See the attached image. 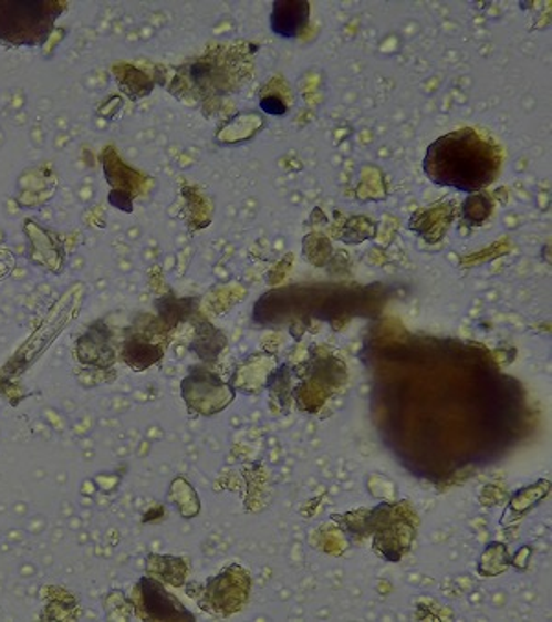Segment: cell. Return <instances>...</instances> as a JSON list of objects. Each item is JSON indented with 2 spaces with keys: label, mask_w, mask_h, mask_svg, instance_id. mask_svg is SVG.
<instances>
[{
  "label": "cell",
  "mask_w": 552,
  "mask_h": 622,
  "mask_svg": "<svg viewBox=\"0 0 552 622\" xmlns=\"http://www.w3.org/2000/svg\"><path fill=\"white\" fill-rule=\"evenodd\" d=\"M501 169V152L476 129H459L437 138L427 148L424 172L435 185L479 191L492 185Z\"/></svg>",
  "instance_id": "1"
},
{
  "label": "cell",
  "mask_w": 552,
  "mask_h": 622,
  "mask_svg": "<svg viewBox=\"0 0 552 622\" xmlns=\"http://www.w3.org/2000/svg\"><path fill=\"white\" fill-rule=\"evenodd\" d=\"M60 11L54 2H0V39L15 46L44 43Z\"/></svg>",
  "instance_id": "2"
},
{
  "label": "cell",
  "mask_w": 552,
  "mask_h": 622,
  "mask_svg": "<svg viewBox=\"0 0 552 622\" xmlns=\"http://www.w3.org/2000/svg\"><path fill=\"white\" fill-rule=\"evenodd\" d=\"M310 19L308 2H274L271 30L280 38H296Z\"/></svg>",
  "instance_id": "4"
},
{
  "label": "cell",
  "mask_w": 552,
  "mask_h": 622,
  "mask_svg": "<svg viewBox=\"0 0 552 622\" xmlns=\"http://www.w3.org/2000/svg\"><path fill=\"white\" fill-rule=\"evenodd\" d=\"M260 107H262V111H265L268 115H285V105L282 104V100L277 99V96L263 99L262 102H260Z\"/></svg>",
  "instance_id": "7"
},
{
  "label": "cell",
  "mask_w": 552,
  "mask_h": 622,
  "mask_svg": "<svg viewBox=\"0 0 552 622\" xmlns=\"http://www.w3.org/2000/svg\"><path fill=\"white\" fill-rule=\"evenodd\" d=\"M77 354H80V360H82L83 363H88V365H110V363L105 361V357H110V360L113 361V352H111L110 349V332H107L105 324H102V322L94 324V326L80 339Z\"/></svg>",
  "instance_id": "5"
},
{
  "label": "cell",
  "mask_w": 552,
  "mask_h": 622,
  "mask_svg": "<svg viewBox=\"0 0 552 622\" xmlns=\"http://www.w3.org/2000/svg\"><path fill=\"white\" fill-rule=\"evenodd\" d=\"M124 355L129 365L140 369V360H144V366L152 365L154 361L159 360V350L152 349L148 344L137 343V341H129Z\"/></svg>",
  "instance_id": "6"
},
{
  "label": "cell",
  "mask_w": 552,
  "mask_h": 622,
  "mask_svg": "<svg viewBox=\"0 0 552 622\" xmlns=\"http://www.w3.org/2000/svg\"><path fill=\"white\" fill-rule=\"evenodd\" d=\"M140 593H143L146 618L149 619H194L190 613L181 607V602L176 601L170 593H166L157 582L152 579H144L140 582Z\"/></svg>",
  "instance_id": "3"
}]
</instances>
